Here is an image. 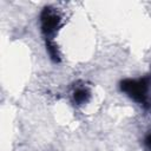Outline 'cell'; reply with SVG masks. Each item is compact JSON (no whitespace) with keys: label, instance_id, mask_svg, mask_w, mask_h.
I'll list each match as a JSON object with an SVG mask.
<instances>
[{"label":"cell","instance_id":"7a4b0ae2","mask_svg":"<svg viewBox=\"0 0 151 151\" xmlns=\"http://www.w3.org/2000/svg\"><path fill=\"white\" fill-rule=\"evenodd\" d=\"M39 19L41 33L45 37V40H53V37L60 27L61 17L53 7L46 6L42 8Z\"/></svg>","mask_w":151,"mask_h":151},{"label":"cell","instance_id":"277c9868","mask_svg":"<svg viewBox=\"0 0 151 151\" xmlns=\"http://www.w3.org/2000/svg\"><path fill=\"white\" fill-rule=\"evenodd\" d=\"M45 46H46V51H47V53L50 55V59L55 64L60 63L61 61L60 53H59L58 46L54 42V40H45Z\"/></svg>","mask_w":151,"mask_h":151},{"label":"cell","instance_id":"5b68a950","mask_svg":"<svg viewBox=\"0 0 151 151\" xmlns=\"http://www.w3.org/2000/svg\"><path fill=\"white\" fill-rule=\"evenodd\" d=\"M144 146L146 151H151V132H149L144 138Z\"/></svg>","mask_w":151,"mask_h":151},{"label":"cell","instance_id":"6da1fadb","mask_svg":"<svg viewBox=\"0 0 151 151\" xmlns=\"http://www.w3.org/2000/svg\"><path fill=\"white\" fill-rule=\"evenodd\" d=\"M119 88L130 99L139 104L145 110L151 109V76L143 78H126L119 83Z\"/></svg>","mask_w":151,"mask_h":151},{"label":"cell","instance_id":"8992f818","mask_svg":"<svg viewBox=\"0 0 151 151\" xmlns=\"http://www.w3.org/2000/svg\"><path fill=\"white\" fill-rule=\"evenodd\" d=\"M150 76H151V74H150Z\"/></svg>","mask_w":151,"mask_h":151},{"label":"cell","instance_id":"3957f363","mask_svg":"<svg viewBox=\"0 0 151 151\" xmlns=\"http://www.w3.org/2000/svg\"><path fill=\"white\" fill-rule=\"evenodd\" d=\"M72 97H73V100H74V103L77 105H84V104H86L90 100L91 92H90V90L87 87L81 86V87H77L73 91Z\"/></svg>","mask_w":151,"mask_h":151}]
</instances>
